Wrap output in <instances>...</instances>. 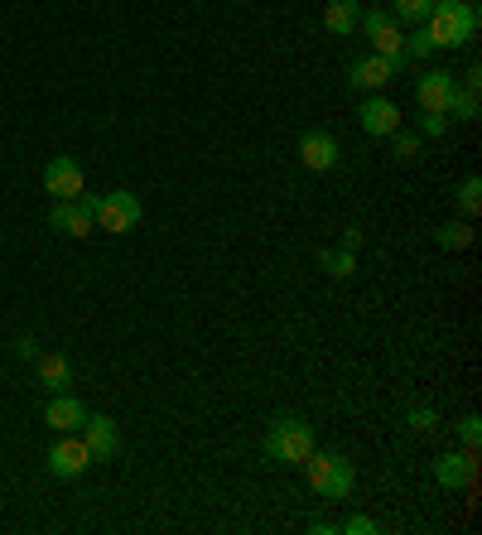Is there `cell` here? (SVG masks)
Here are the masks:
<instances>
[{"instance_id": "29", "label": "cell", "mask_w": 482, "mask_h": 535, "mask_svg": "<svg viewBox=\"0 0 482 535\" xmlns=\"http://www.w3.org/2000/svg\"><path fill=\"white\" fill-rule=\"evenodd\" d=\"M410 425H420V429H434V410H410Z\"/></svg>"}, {"instance_id": "30", "label": "cell", "mask_w": 482, "mask_h": 535, "mask_svg": "<svg viewBox=\"0 0 482 535\" xmlns=\"http://www.w3.org/2000/svg\"><path fill=\"white\" fill-rule=\"evenodd\" d=\"M468 5H478V0H468Z\"/></svg>"}, {"instance_id": "9", "label": "cell", "mask_w": 482, "mask_h": 535, "mask_svg": "<svg viewBox=\"0 0 482 535\" xmlns=\"http://www.w3.org/2000/svg\"><path fill=\"white\" fill-rule=\"evenodd\" d=\"M82 164L73 155H54V160L44 164V188L54 193V198H78L82 193Z\"/></svg>"}, {"instance_id": "21", "label": "cell", "mask_w": 482, "mask_h": 535, "mask_svg": "<svg viewBox=\"0 0 482 535\" xmlns=\"http://www.w3.org/2000/svg\"><path fill=\"white\" fill-rule=\"evenodd\" d=\"M439 246H444V251H463V246H473V227H468V222H449V227H439Z\"/></svg>"}, {"instance_id": "19", "label": "cell", "mask_w": 482, "mask_h": 535, "mask_svg": "<svg viewBox=\"0 0 482 535\" xmlns=\"http://www.w3.org/2000/svg\"><path fill=\"white\" fill-rule=\"evenodd\" d=\"M434 54V44H429V34H425V25H415L410 34L401 39V58L405 63H420V58H429Z\"/></svg>"}, {"instance_id": "2", "label": "cell", "mask_w": 482, "mask_h": 535, "mask_svg": "<svg viewBox=\"0 0 482 535\" xmlns=\"http://www.w3.org/2000/svg\"><path fill=\"white\" fill-rule=\"evenodd\" d=\"M304 478H309V487L319 492L323 502H348L357 473H352V463L343 454H323V449H314V454L304 458Z\"/></svg>"}, {"instance_id": "27", "label": "cell", "mask_w": 482, "mask_h": 535, "mask_svg": "<svg viewBox=\"0 0 482 535\" xmlns=\"http://www.w3.org/2000/svg\"><path fill=\"white\" fill-rule=\"evenodd\" d=\"M343 531H348V535H372V531H376V521H372V516H352Z\"/></svg>"}, {"instance_id": "16", "label": "cell", "mask_w": 482, "mask_h": 535, "mask_svg": "<svg viewBox=\"0 0 482 535\" xmlns=\"http://www.w3.org/2000/svg\"><path fill=\"white\" fill-rule=\"evenodd\" d=\"M39 386H44L49 396H58V391L73 386V367H68L63 352H39Z\"/></svg>"}, {"instance_id": "6", "label": "cell", "mask_w": 482, "mask_h": 535, "mask_svg": "<svg viewBox=\"0 0 482 535\" xmlns=\"http://www.w3.org/2000/svg\"><path fill=\"white\" fill-rule=\"evenodd\" d=\"M92 203H97V193H78V198H54V232L63 237H87L92 227H97V217H92Z\"/></svg>"}, {"instance_id": "8", "label": "cell", "mask_w": 482, "mask_h": 535, "mask_svg": "<svg viewBox=\"0 0 482 535\" xmlns=\"http://www.w3.org/2000/svg\"><path fill=\"white\" fill-rule=\"evenodd\" d=\"M82 420H87V405H82L73 391H58V396H49V405H44V425L54 429V434H78Z\"/></svg>"}, {"instance_id": "13", "label": "cell", "mask_w": 482, "mask_h": 535, "mask_svg": "<svg viewBox=\"0 0 482 535\" xmlns=\"http://www.w3.org/2000/svg\"><path fill=\"white\" fill-rule=\"evenodd\" d=\"M473 473H478V463H473V449H449V454L434 463V478H439V487H449V492H463L468 482H473Z\"/></svg>"}, {"instance_id": "26", "label": "cell", "mask_w": 482, "mask_h": 535, "mask_svg": "<svg viewBox=\"0 0 482 535\" xmlns=\"http://www.w3.org/2000/svg\"><path fill=\"white\" fill-rule=\"evenodd\" d=\"M420 131H425V135H444V111H425Z\"/></svg>"}, {"instance_id": "10", "label": "cell", "mask_w": 482, "mask_h": 535, "mask_svg": "<svg viewBox=\"0 0 482 535\" xmlns=\"http://www.w3.org/2000/svg\"><path fill=\"white\" fill-rule=\"evenodd\" d=\"M338 155H343V150H338V140H333L328 131H304L299 135V164H304V169L323 174V169L338 164Z\"/></svg>"}, {"instance_id": "11", "label": "cell", "mask_w": 482, "mask_h": 535, "mask_svg": "<svg viewBox=\"0 0 482 535\" xmlns=\"http://www.w3.org/2000/svg\"><path fill=\"white\" fill-rule=\"evenodd\" d=\"M78 434H82V444L92 449V463H97V458H116V449H121L116 420H107V415H87Z\"/></svg>"}, {"instance_id": "5", "label": "cell", "mask_w": 482, "mask_h": 535, "mask_svg": "<svg viewBox=\"0 0 482 535\" xmlns=\"http://www.w3.org/2000/svg\"><path fill=\"white\" fill-rule=\"evenodd\" d=\"M357 29L372 39V54L381 58H391V63H401L405 68V58H401V25H396V15L391 10H362V20H357Z\"/></svg>"}, {"instance_id": "28", "label": "cell", "mask_w": 482, "mask_h": 535, "mask_svg": "<svg viewBox=\"0 0 482 535\" xmlns=\"http://www.w3.org/2000/svg\"><path fill=\"white\" fill-rule=\"evenodd\" d=\"M15 357H20V362L39 357V343H34V338H20V343H15Z\"/></svg>"}, {"instance_id": "3", "label": "cell", "mask_w": 482, "mask_h": 535, "mask_svg": "<svg viewBox=\"0 0 482 535\" xmlns=\"http://www.w3.org/2000/svg\"><path fill=\"white\" fill-rule=\"evenodd\" d=\"M261 449H266V458H275V463H304V458L319 449V439H314V425H304V420H275Z\"/></svg>"}, {"instance_id": "14", "label": "cell", "mask_w": 482, "mask_h": 535, "mask_svg": "<svg viewBox=\"0 0 482 535\" xmlns=\"http://www.w3.org/2000/svg\"><path fill=\"white\" fill-rule=\"evenodd\" d=\"M454 87H458V78L449 73V68H429L425 78L415 82V97H420V107L425 111H444L449 107V97H454Z\"/></svg>"}, {"instance_id": "1", "label": "cell", "mask_w": 482, "mask_h": 535, "mask_svg": "<svg viewBox=\"0 0 482 535\" xmlns=\"http://www.w3.org/2000/svg\"><path fill=\"white\" fill-rule=\"evenodd\" d=\"M425 34L434 49H463L478 39V5L468 0H434L425 15Z\"/></svg>"}, {"instance_id": "18", "label": "cell", "mask_w": 482, "mask_h": 535, "mask_svg": "<svg viewBox=\"0 0 482 535\" xmlns=\"http://www.w3.org/2000/svg\"><path fill=\"white\" fill-rule=\"evenodd\" d=\"M444 116H458V121H478V87H454Z\"/></svg>"}, {"instance_id": "4", "label": "cell", "mask_w": 482, "mask_h": 535, "mask_svg": "<svg viewBox=\"0 0 482 535\" xmlns=\"http://www.w3.org/2000/svg\"><path fill=\"white\" fill-rule=\"evenodd\" d=\"M140 198H135L131 188H111V193H102L97 203H92V217H97V227L102 232H111V237H121V232H131L135 222H140Z\"/></svg>"}, {"instance_id": "7", "label": "cell", "mask_w": 482, "mask_h": 535, "mask_svg": "<svg viewBox=\"0 0 482 535\" xmlns=\"http://www.w3.org/2000/svg\"><path fill=\"white\" fill-rule=\"evenodd\" d=\"M87 468H92V449L82 444V434H58V444L49 449V473L73 482V478H82Z\"/></svg>"}, {"instance_id": "22", "label": "cell", "mask_w": 482, "mask_h": 535, "mask_svg": "<svg viewBox=\"0 0 482 535\" xmlns=\"http://www.w3.org/2000/svg\"><path fill=\"white\" fill-rule=\"evenodd\" d=\"M458 208H463V213H478L482 208V179L478 174H468V179L458 184Z\"/></svg>"}, {"instance_id": "20", "label": "cell", "mask_w": 482, "mask_h": 535, "mask_svg": "<svg viewBox=\"0 0 482 535\" xmlns=\"http://www.w3.org/2000/svg\"><path fill=\"white\" fill-rule=\"evenodd\" d=\"M429 5H434V0H396V5H391V15H396V25H425V15H429Z\"/></svg>"}, {"instance_id": "25", "label": "cell", "mask_w": 482, "mask_h": 535, "mask_svg": "<svg viewBox=\"0 0 482 535\" xmlns=\"http://www.w3.org/2000/svg\"><path fill=\"white\" fill-rule=\"evenodd\" d=\"M458 434H463V444H468V449H478V439H482V420H478V415H468V420L458 425Z\"/></svg>"}, {"instance_id": "23", "label": "cell", "mask_w": 482, "mask_h": 535, "mask_svg": "<svg viewBox=\"0 0 482 535\" xmlns=\"http://www.w3.org/2000/svg\"><path fill=\"white\" fill-rule=\"evenodd\" d=\"M391 145H396V160L401 164L420 160V135L415 131H391Z\"/></svg>"}, {"instance_id": "24", "label": "cell", "mask_w": 482, "mask_h": 535, "mask_svg": "<svg viewBox=\"0 0 482 535\" xmlns=\"http://www.w3.org/2000/svg\"><path fill=\"white\" fill-rule=\"evenodd\" d=\"M323 266L333 270V275H352V251L343 246V251H323Z\"/></svg>"}, {"instance_id": "12", "label": "cell", "mask_w": 482, "mask_h": 535, "mask_svg": "<svg viewBox=\"0 0 482 535\" xmlns=\"http://www.w3.org/2000/svg\"><path fill=\"white\" fill-rule=\"evenodd\" d=\"M396 73H401V63H391V58H381V54H367L348 68V82L362 87V92H376V87H386Z\"/></svg>"}, {"instance_id": "15", "label": "cell", "mask_w": 482, "mask_h": 535, "mask_svg": "<svg viewBox=\"0 0 482 535\" xmlns=\"http://www.w3.org/2000/svg\"><path fill=\"white\" fill-rule=\"evenodd\" d=\"M357 121H362L367 135H391V131H401V107L386 102V97H367L362 111H357Z\"/></svg>"}, {"instance_id": "17", "label": "cell", "mask_w": 482, "mask_h": 535, "mask_svg": "<svg viewBox=\"0 0 482 535\" xmlns=\"http://www.w3.org/2000/svg\"><path fill=\"white\" fill-rule=\"evenodd\" d=\"M357 20H362V5H357V0H328V10H323V25H328V34H338V39H348L352 29H357Z\"/></svg>"}]
</instances>
